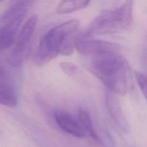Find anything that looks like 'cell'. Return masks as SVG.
<instances>
[{
    "mask_svg": "<svg viewBox=\"0 0 147 147\" xmlns=\"http://www.w3.org/2000/svg\"><path fill=\"white\" fill-rule=\"evenodd\" d=\"M0 104L9 108L18 104L17 92L8 82L0 83Z\"/></svg>",
    "mask_w": 147,
    "mask_h": 147,
    "instance_id": "30bf717a",
    "label": "cell"
},
{
    "mask_svg": "<svg viewBox=\"0 0 147 147\" xmlns=\"http://www.w3.org/2000/svg\"><path fill=\"white\" fill-rule=\"evenodd\" d=\"M90 3V1L85 0H65L57 4L56 13L58 14H66L73 11H78L86 8Z\"/></svg>",
    "mask_w": 147,
    "mask_h": 147,
    "instance_id": "8fae6325",
    "label": "cell"
},
{
    "mask_svg": "<svg viewBox=\"0 0 147 147\" xmlns=\"http://www.w3.org/2000/svg\"><path fill=\"white\" fill-rule=\"evenodd\" d=\"M32 1H18L11 4L1 14L0 24H22Z\"/></svg>",
    "mask_w": 147,
    "mask_h": 147,
    "instance_id": "ba28073f",
    "label": "cell"
},
{
    "mask_svg": "<svg viewBox=\"0 0 147 147\" xmlns=\"http://www.w3.org/2000/svg\"><path fill=\"white\" fill-rule=\"evenodd\" d=\"M20 26L21 24H0V54L12 47Z\"/></svg>",
    "mask_w": 147,
    "mask_h": 147,
    "instance_id": "9c48e42d",
    "label": "cell"
},
{
    "mask_svg": "<svg viewBox=\"0 0 147 147\" xmlns=\"http://www.w3.org/2000/svg\"><path fill=\"white\" fill-rule=\"evenodd\" d=\"M54 118L58 127L65 133L76 138L86 136L78 119H75L67 112L62 110L56 111L54 113Z\"/></svg>",
    "mask_w": 147,
    "mask_h": 147,
    "instance_id": "52a82bcc",
    "label": "cell"
},
{
    "mask_svg": "<svg viewBox=\"0 0 147 147\" xmlns=\"http://www.w3.org/2000/svg\"><path fill=\"white\" fill-rule=\"evenodd\" d=\"M5 82H7L5 70L3 68L2 66L1 65V64H0V83H5Z\"/></svg>",
    "mask_w": 147,
    "mask_h": 147,
    "instance_id": "2e32d148",
    "label": "cell"
},
{
    "mask_svg": "<svg viewBox=\"0 0 147 147\" xmlns=\"http://www.w3.org/2000/svg\"><path fill=\"white\" fill-rule=\"evenodd\" d=\"M80 27L78 20H70L52 27L39 42L35 62L45 64L58 55L68 56L73 53L77 42V32Z\"/></svg>",
    "mask_w": 147,
    "mask_h": 147,
    "instance_id": "7a4b0ae2",
    "label": "cell"
},
{
    "mask_svg": "<svg viewBox=\"0 0 147 147\" xmlns=\"http://www.w3.org/2000/svg\"><path fill=\"white\" fill-rule=\"evenodd\" d=\"M61 70L73 80L83 84H88V80L85 73L76 64L70 62H63L60 65Z\"/></svg>",
    "mask_w": 147,
    "mask_h": 147,
    "instance_id": "4fadbf2b",
    "label": "cell"
},
{
    "mask_svg": "<svg viewBox=\"0 0 147 147\" xmlns=\"http://www.w3.org/2000/svg\"><path fill=\"white\" fill-rule=\"evenodd\" d=\"M136 81L147 101V76L145 73L137 71L135 73Z\"/></svg>",
    "mask_w": 147,
    "mask_h": 147,
    "instance_id": "5bb4252c",
    "label": "cell"
},
{
    "mask_svg": "<svg viewBox=\"0 0 147 147\" xmlns=\"http://www.w3.org/2000/svg\"><path fill=\"white\" fill-rule=\"evenodd\" d=\"M90 59L91 72L109 91L123 96L131 90L132 80L130 65L120 51L109 52Z\"/></svg>",
    "mask_w": 147,
    "mask_h": 147,
    "instance_id": "6da1fadb",
    "label": "cell"
},
{
    "mask_svg": "<svg viewBox=\"0 0 147 147\" xmlns=\"http://www.w3.org/2000/svg\"><path fill=\"white\" fill-rule=\"evenodd\" d=\"M38 21L36 14L32 15L19 31L15 42L9 53L7 61L13 67H19L28 57L32 40Z\"/></svg>",
    "mask_w": 147,
    "mask_h": 147,
    "instance_id": "277c9868",
    "label": "cell"
},
{
    "mask_svg": "<svg viewBox=\"0 0 147 147\" xmlns=\"http://www.w3.org/2000/svg\"><path fill=\"white\" fill-rule=\"evenodd\" d=\"M105 100L108 113L116 127L123 134L129 133L130 131L129 122L116 95L108 90L106 93Z\"/></svg>",
    "mask_w": 147,
    "mask_h": 147,
    "instance_id": "8992f818",
    "label": "cell"
},
{
    "mask_svg": "<svg viewBox=\"0 0 147 147\" xmlns=\"http://www.w3.org/2000/svg\"><path fill=\"white\" fill-rule=\"evenodd\" d=\"M77 119L86 136H90L93 140H96V128L93 124L90 113L84 109H80L78 113Z\"/></svg>",
    "mask_w": 147,
    "mask_h": 147,
    "instance_id": "7c38bea8",
    "label": "cell"
},
{
    "mask_svg": "<svg viewBox=\"0 0 147 147\" xmlns=\"http://www.w3.org/2000/svg\"><path fill=\"white\" fill-rule=\"evenodd\" d=\"M141 64L142 67L147 76V37L146 38L144 45L143 50H142V57H141Z\"/></svg>",
    "mask_w": 147,
    "mask_h": 147,
    "instance_id": "9a60e30c",
    "label": "cell"
},
{
    "mask_svg": "<svg viewBox=\"0 0 147 147\" xmlns=\"http://www.w3.org/2000/svg\"><path fill=\"white\" fill-rule=\"evenodd\" d=\"M76 50L85 57L91 58L109 52L120 51V47L116 43L100 40L79 39Z\"/></svg>",
    "mask_w": 147,
    "mask_h": 147,
    "instance_id": "5b68a950",
    "label": "cell"
},
{
    "mask_svg": "<svg viewBox=\"0 0 147 147\" xmlns=\"http://www.w3.org/2000/svg\"><path fill=\"white\" fill-rule=\"evenodd\" d=\"M133 1H126L116 8L101 11L91 22L83 37L117 34L128 30L133 22Z\"/></svg>",
    "mask_w": 147,
    "mask_h": 147,
    "instance_id": "3957f363",
    "label": "cell"
}]
</instances>
